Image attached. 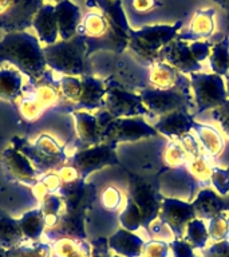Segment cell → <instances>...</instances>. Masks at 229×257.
Segmentation results:
<instances>
[{
  "label": "cell",
  "mask_w": 229,
  "mask_h": 257,
  "mask_svg": "<svg viewBox=\"0 0 229 257\" xmlns=\"http://www.w3.org/2000/svg\"><path fill=\"white\" fill-rule=\"evenodd\" d=\"M8 63L23 72L31 82L39 80L47 71L43 44L27 31L6 32L0 39V64Z\"/></svg>",
  "instance_id": "6da1fadb"
},
{
  "label": "cell",
  "mask_w": 229,
  "mask_h": 257,
  "mask_svg": "<svg viewBox=\"0 0 229 257\" xmlns=\"http://www.w3.org/2000/svg\"><path fill=\"white\" fill-rule=\"evenodd\" d=\"M59 196L63 200V213L55 232L63 236L84 238V217L95 202L96 188L84 180H79L74 184L63 185Z\"/></svg>",
  "instance_id": "7a4b0ae2"
},
{
  "label": "cell",
  "mask_w": 229,
  "mask_h": 257,
  "mask_svg": "<svg viewBox=\"0 0 229 257\" xmlns=\"http://www.w3.org/2000/svg\"><path fill=\"white\" fill-rule=\"evenodd\" d=\"M47 68L58 75L82 76L88 72L87 43L80 35L43 46Z\"/></svg>",
  "instance_id": "3957f363"
},
{
  "label": "cell",
  "mask_w": 229,
  "mask_h": 257,
  "mask_svg": "<svg viewBox=\"0 0 229 257\" xmlns=\"http://www.w3.org/2000/svg\"><path fill=\"white\" fill-rule=\"evenodd\" d=\"M184 27L182 22L173 24H148L130 32L128 50L142 64L150 66L160 59L161 50L174 40Z\"/></svg>",
  "instance_id": "277c9868"
},
{
  "label": "cell",
  "mask_w": 229,
  "mask_h": 257,
  "mask_svg": "<svg viewBox=\"0 0 229 257\" xmlns=\"http://www.w3.org/2000/svg\"><path fill=\"white\" fill-rule=\"evenodd\" d=\"M12 145H15L20 152L30 158L40 174L50 170H56L67 164L70 160L67 148L60 144L58 138L48 133H42L36 136L31 142L20 141V145L14 142Z\"/></svg>",
  "instance_id": "5b68a950"
},
{
  "label": "cell",
  "mask_w": 229,
  "mask_h": 257,
  "mask_svg": "<svg viewBox=\"0 0 229 257\" xmlns=\"http://www.w3.org/2000/svg\"><path fill=\"white\" fill-rule=\"evenodd\" d=\"M197 114L212 111L229 99L224 76L213 72H193L189 75Z\"/></svg>",
  "instance_id": "8992f818"
},
{
  "label": "cell",
  "mask_w": 229,
  "mask_h": 257,
  "mask_svg": "<svg viewBox=\"0 0 229 257\" xmlns=\"http://www.w3.org/2000/svg\"><path fill=\"white\" fill-rule=\"evenodd\" d=\"M138 94L148 110V115L153 118H158L177 110L190 112L194 106L190 92L181 91V90H157L146 86L141 88Z\"/></svg>",
  "instance_id": "52a82bcc"
},
{
  "label": "cell",
  "mask_w": 229,
  "mask_h": 257,
  "mask_svg": "<svg viewBox=\"0 0 229 257\" xmlns=\"http://www.w3.org/2000/svg\"><path fill=\"white\" fill-rule=\"evenodd\" d=\"M156 136L157 130L144 116L112 118L103 127L102 142L116 148V145L121 142H136Z\"/></svg>",
  "instance_id": "ba28073f"
},
{
  "label": "cell",
  "mask_w": 229,
  "mask_h": 257,
  "mask_svg": "<svg viewBox=\"0 0 229 257\" xmlns=\"http://www.w3.org/2000/svg\"><path fill=\"white\" fill-rule=\"evenodd\" d=\"M106 82V95L103 108L114 118L145 116L149 112L142 103L140 94L129 91L122 84L108 78Z\"/></svg>",
  "instance_id": "9c48e42d"
},
{
  "label": "cell",
  "mask_w": 229,
  "mask_h": 257,
  "mask_svg": "<svg viewBox=\"0 0 229 257\" xmlns=\"http://www.w3.org/2000/svg\"><path fill=\"white\" fill-rule=\"evenodd\" d=\"M42 6L43 0H0V30L27 31Z\"/></svg>",
  "instance_id": "30bf717a"
},
{
  "label": "cell",
  "mask_w": 229,
  "mask_h": 257,
  "mask_svg": "<svg viewBox=\"0 0 229 257\" xmlns=\"http://www.w3.org/2000/svg\"><path fill=\"white\" fill-rule=\"evenodd\" d=\"M128 196L137 204L142 214L144 226L149 228L153 221L160 217L161 201L164 196L160 193L158 184H152L144 178L137 176H130L129 181Z\"/></svg>",
  "instance_id": "8fae6325"
},
{
  "label": "cell",
  "mask_w": 229,
  "mask_h": 257,
  "mask_svg": "<svg viewBox=\"0 0 229 257\" xmlns=\"http://www.w3.org/2000/svg\"><path fill=\"white\" fill-rule=\"evenodd\" d=\"M68 162L78 169L82 180H86L91 173L98 172L106 166L118 164V158H117L114 146L102 142V144L76 150L70 157Z\"/></svg>",
  "instance_id": "7c38bea8"
},
{
  "label": "cell",
  "mask_w": 229,
  "mask_h": 257,
  "mask_svg": "<svg viewBox=\"0 0 229 257\" xmlns=\"http://www.w3.org/2000/svg\"><path fill=\"white\" fill-rule=\"evenodd\" d=\"M2 166H3L4 174L8 180L18 184L34 186L38 182L40 173L32 165L24 153H22L15 145H7L0 156Z\"/></svg>",
  "instance_id": "4fadbf2b"
},
{
  "label": "cell",
  "mask_w": 229,
  "mask_h": 257,
  "mask_svg": "<svg viewBox=\"0 0 229 257\" xmlns=\"http://www.w3.org/2000/svg\"><path fill=\"white\" fill-rule=\"evenodd\" d=\"M160 218L176 238L184 237L186 225L196 218L192 202L172 197H164L161 201Z\"/></svg>",
  "instance_id": "5bb4252c"
},
{
  "label": "cell",
  "mask_w": 229,
  "mask_h": 257,
  "mask_svg": "<svg viewBox=\"0 0 229 257\" xmlns=\"http://www.w3.org/2000/svg\"><path fill=\"white\" fill-rule=\"evenodd\" d=\"M160 193L164 197L189 201L200 189V185L193 178L185 166L170 169L160 180Z\"/></svg>",
  "instance_id": "9a60e30c"
},
{
  "label": "cell",
  "mask_w": 229,
  "mask_h": 257,
  "mask_svg": "<svg viewBox=\"0 0 229 257\" xmlns=\"http://www.w3.org/2000/svg\"><path fill=\"white\" fill-rule=\"evenodd\" d=\"M216 15V7H205L197 10L189 19L186 27L181 28L177 38L188 43L208 42L217 30Z\"/></svg>",
  "instance_id": "2e32d148"
},
{
  "label": "cell",
  "mask_w": 229,
  "mask_h": 257,
  "mask_svg": "<svg viewBox=\"0 0 229 257\" xmlns=\"http://www.w3.org/2000/svg\"><path fill=\"white\" fill-rule=\"evenodd\" d=\"M158 60H164L184 75L202 71V64L197 60L196 55L193 54L190 43L178 38L172 40L168 46H165L161 50Z\"/></svg>",
  "instance_id": "e0dca14e"
},
{
  "label": "cell",
  "mask_w": 229,
  "mask_h": 257,
  "mask_svg": "<svg viewBox=\"0 0 229 257\" xmlns=\"http://www.w3.org/2000/svg\"><path fill=\"white\" fill-rule=\"evenodd\" d=\"M149 87L157 90H181L190 92V82L186 75L177 71L164 60H156L149 66Z\"/></svg>",
  "instance_id": "ac0fdd59"
},
{
  "label": "cell",
  "mask_w": 229,
  "mask_h": 257,
  "mask_svg": "<svg viewBox=\"0 0 229 257\" xmlns=\"http://www.w3.org/2000/svg\"><path fill=\"white\" fill-rule=\"evenodd\" d=\"M31 80L23 72L8 63L0 64V100L18 102Z\"/></svg>",
  "instance_id": "d6986e66"
},
{
  "label": "cell",
  "mask_w": 229,
  "mask_h": 257,
  "mask_svg": "<svg viewBox=\"0 0 229 257\" xmlns=\"http://www.w3.org/2000/svg\"><path fill=\"white\" fill-rule=\"evenodd\" d=\"M194 123H196L194 114L184 111V110H177V111L158 116L152 124L157 130V133H161L162 136L168 137L169 140L170 138L178 140L181 136L190 133Z\"/></svg>",
  "instance_id": "ffe728a7"
},
{
  "label": "cell",
  "mask_w": 229,
  "mask_h": 257,
  "mask_svg": "<svg viewBox=\"0 0 229 257\" xmlns=\"http://www.w3.org/2000/svg\"><path fill=\"white\" fill-rule=\"evenodd\" d=\"M82 95L74 110H84V111H95L102 110L104 106V95H106V82L94 74L82 75Z\"/></svg>",
  "instance_id": "44dd1931"
},
{
  "label": "cell",
  "mask_w": 229,
  "mask_h": 257,
  "mask_svg": "<svg viewBox=\"0 0 229 257\" xmlns=\"http://www.w3.org/2000/svg\"><path fill=\"white\" fill-rule=\"evenodd\" d=\"M70 115L75 123V134L83 148L102 144V132L96 114L84 110H72Z\"/></svg>",
  "instance_id": "7402d4cb"
},
{
  "label": "cell",
  "mask_w": 229,
  "mask_h": 257,
  "mask_svg": "<svg viewBox=\"0 0 229 257\" xmlns=\"http://www.w3.org/2000/svg\"><path fill=\"white\" fill-rule=\"evenodd\" d=\"M31 28L43 46H51L59 40V28L56 20L55 4L43 3L32 20Z\"/></svg>",
  "instance_id": "603a6c76"
},
{
  "label": "cell",
  "mask_w": 229,
  "mask_h": 257,
  "mask_svg": "<svg viewBox=\"0 0 229 257\" xmlns=\"http://www.w3.org/2000/svg\"><path fill=\"white\" fill-rule=\"evenodd\" d=\"M55 12L59 28V40H70L78 35L83 18L79 6L72 3L71 0H62L60 3L55 4Z\"/></svg>",
  "instance_id": "cb8c5ba5"
},
{
  "label": "cell",
  "mask_w": 229,
  "mask_h": 257,
  "mask_svg": "<svg viewBox=\"0 0 229 257\" xmlns=\"http://www.w3.org/2000/svg\"><path fill=\"white\" fill-rule=\"evenodd\" d=\"M192 205L196 217L201 220H210L212 217L229 210V202H226L216 190L209 188L201 189L192 201Z\"/></svg>",
  "instance_id": "d4e9b609"
},
{
  "label": "cell",
  "mask_w": 229,
  "mask_h": 257,
  "mask_svg": "<svg viewBox=\"0 0 229 257\" xmlns=\"http://www.w3.org/2000/svg\"><path fill=\"white\" fill-rule=\"evenodd\" d=\"M145 241L134 232L121 228L108 238V248L121 257H141Z\"/></svg>",
  "instance_id": "484cf974"
},
{
  "label": "cell",
  "mask_w": 229,
  "mask_h": 257,
  "mask_svg": "<svg viewBox=\"0 0 229 257\" xmlns=\"http://www.w3.org/2000/svg\"><path fill=\"white\" fill-rule=\"evenodd\" d=\"M193 130L196 132L198 142H200L201 148H202V152L206 156L210 157L212 160H216L225 148L224 137H222L220 130L214 127V126L200 123V122L194 123Z\"/></svg>",
  "instance_id": "4316f807"
},
{
  "label": "cell",
  "mask_w": 229,
  "mask_h": 257,
  "mask_svg": "<svg viewBox=\"0 0 229 257\" xmlns=\"http://www.w3.org/2000/svg\"><path fill=\"white\" fill-rule=\"evenodd\" d=\"M54 257H91V245L83 238L60 236L51 244Z\"/></svg>",
  "instance_id": "83f0119b"
},
{
  "label": "cell",
  "mask_w": 229,
  "mask_h": 257,
  "mask_svg": "<svg viewBox=\"0 0 229 257\" xmlns=\"http://www.w3.org/2000/svg\"><path fill=\"white\" fill-rule=\"evenodd\" d=\"M18 221L23 238L28 241H38L46 230L43 213L39 206L24 212L22 216L18 217Z\"/></svg>",
  "instance_id": "f1b7e54d"
},
{
  "label": "cell",
  "mask_w": 229,
  "mask_h": 257,
  "mask_svg": "<svg viewBox=\"0 0 229 257\" xmlns=\"http://www.w3.org/2000/svg\"><path fill=\"white\" fill-rule=\"evenodd\" d=\"M209 68L213 74L226 76L229 74V36H222L216 43H212L208 58Z\"/></svg>",
  "instance_id": "f546056e"
},
{
  "label": "cell",
  "mask_w": 229,
  "mask_h": 257,
  "mask_svg": "<svg viewBox=\"0 0 229 257\" xmlns=\"http://www.w3.org/2000/svg\"><path fill=\"white\" fill-rule=\"evenodd\" d=\"M23 240L18 217H11L0 210V246L11 249Z\"/></svg>",
  "instance_id": "4dcf8cb0"
},
{
  "label": "cell",
  "mask_w": 229,
  "mask_h": 257,
  "mask_svg": "<svg viewBox=\"0 0 229 257\" xmlns=\"http://www.w3.org/2000/svg\"><path fill=\"white\" fill-rule=\"evenodd\" d=\"M213 162H214V160H212L210 157L206 156L202 152L200 156L189 160L186 165H185V168L189 172V174L197 181V184L200 185V188H208L209 184H210L212 170L216 166Z\"/></svg>",
  "instance_id": "1f68e13d"
},
{
  "label": "cell",
  "mask_w": 229,
  "mask_h": 257,
  "mask_svg": "<svg viewBox=\"0 0 229 257\" xmlns=\"http://www.w3.org/2000/svg\"><path fill=\"white\" fill-rule=\"evenodd\" d=\"M39 208L43 213L46 229L55 232L59 226L62 213H63V200L58 194H48L43 200L39 201Z\"/></svg>",
  "instance_id": "d6a6232c"
},
{
  "label": "cell",
  "mask_w": 229,
  "mask_h": 257,
  "mask_svg": "<svg viewBox=\"0 0 229 257\" xmlns=\"http://www.w3.org/2000/svg\"><path fill=\"white\" fill-rule=\"evenodd\" d=\"M96 6L103 12L108 22L114 24L116 27L124 30L128 34L133 31L129 23L128 15L122 7V0H96Z\"/></svg>",
  "instance_id": "836d02e7"
},
{
  "label": "cell",
  "mask_w": 229,
  "mask_h": 257,
  "mask_svg": "<svg viewBox=\"0 0 229 257\" xmlns=\"http://www.w3.org/2000/svg\"><path fill=\"white\" fill-rule=\"evenodd\" d=\"M62 186H63V184H62V181L58 176V172L56 170H50V172L40 174L38 182L32 186V193H34V196L39 202V201L43 200L44 197H47L48 194H58Z\"/></svg>",
  "instance_id": "e575fe53"
},
{
  "label": "cell",
  "mask_w": 229,
  "mask_h": 257,
  "mask_svg": "<svg viewBox=\"0 0 229 257\" xmlns=\"http://www.w3.org/2000/svg\"><path fill=\"white\" fill-rule=\"evenodd\" d=\"M193 249H204L208 242L209 233L208 228L205 225L204 220L201 218H193L185 229L184 237H182Z\"/></svg>",
  "instance_id": "d590c367"
},
{
  "label": "cell",
  "mask_w": 229,
  "mask_h": 257,
  "mask_svg": "<svg viewBox=\"0 0 229 257\" xmlns=\"http://www.w3.org/2000/svg\"><path fill=\"white\" fill-rule=\"evenodd\" d=\"M162 161L164 164L170 169L182 168L189 161L186 152L180 144V141L170 138L165 145L164 152H162Z\"/></svg>",
  "instance_id": "8d00e7d4"
},
{
  "label": "cell",
  "mask_w": 229,
  "mask_h": 257,
  "mask_svg": "<svg viewBox=\"0 0 229 257\" xmlns=\"http://www.w3.org/2000/svg\"><path fill=\"white\" fill-rule=\"evenodd\" d=\"M52 249L50 245L38 241H31L30 244L16 245L6 250V257H51Z\"/></svg>",
  "instance_id": "74e56055"
},
{
  "label": "cell",
  "mask_w": 229,
  "mask_h": 257,
  "mask_svg": "<svg viewBox=\"0 0 229 257\" xmlns=\"http://www.w3.org/2000/svg\"><path fill=\"white\" fill-rule=\"evenodd\" d=\"M60 92L64 102L71 103L75 107L82 95V78L80 76H70V75H59Z\"/></svg>",
  "instance_id": "f35d334b"
},
{
  "label": "cell",
  "mask_w": 229,
  "mask_h": 257,
  "mask_svg": "<svg viewBox=\"0 0 229 257\" xmlns=\"http://www.w3.org/2000/svg\"><path fill=\"white\" fill-rule=\"evenodd\" d=\"M120 222L122 225V228L126 229V230H130V232H136L141 226H144V220H142V214H141L140 209L129 196L126 198L125 209L120 214Z\"/></svg>",
  "instance_id": "ab89813d"
},
{
  "label": "cell",
  "mask_w": 229,
  "mask_h": 257,
  "mask_svg": "<svg viewBox=\"0 0 229 257\" xmlns=\"http://www.w3.org/2000/svg\"><path fill=\"white\" fill-rule=\"evenodd\" d=\"M18 111L24 120L36 122L40 116L43 115L46 108L39 102H36L27 91H24L22 98L18 100Z\"/></svg>",
  "instance_id": "60d3db41"
},
{
  "label": "cell",
  "mask_w": 229,
  "mask_h": 257,
  "mask_svg": "<svg viewBox=\"0 0 229 257\" xmlns=\"http://www.w3.org/2000/svg\"><path fill=\"white\" fill-rule=\"evenodd\" d=\"M99 204L100 206L107 210V212H117L122 206L124 201V194L120 188H117L116 185H107L102 189L99 193Z\"/></svg>",
  "instance_id": "b9f144b4"
},
{
  "label": "cell",
  "mask_w": 229,
  "mask_h": 257,
  "mask_svg": "<svg viewBox=\"0 0 229 257\" xmlns=\"http://www.w3.org/2000/svg\"><path fill=\"white\" fill-rule=\"evenodd\" d=\"M206 228H208L209 237H212L216 242L226 240L229 236V214L222 212L212 217L210 220H208Z\"/></svg>",
  "instance_id": "7bdbcfd3"
},
{
  "label": "cell",
  "mask_w": 229,
  "mask_h": 257,
  "mask_svg": "<svg viewBox=\"0 0 229 257\" xmlns=\"http://www.w3.org/2000/svg\"><path fill=\"white\" fill-rule=\"evenodd\" d=\"M164 3L161 0H132L130 8H132L133 15L137 18H146L153 15L154 12L162 10Z\"/></svg>",
  "instance_id": "ee69618b"
},
{
  "label": "cell",
  "mask_w": 229,
  "mask_h": 257,
  "mask_svg": "<svg viewBox=\"0 0 229 257\" xmlns=\"http://www.w3.org/2000/svg\"><path fill=\"white\" fill-rule=\"evenodd\" d=\"M210 184L220 196L229 194V169L214 166L210 176Z\"/></svg>",
  "instance_id": "f6af8a7d"
},
{
  "label": "cell",
  "mask_w": 229,
  "mask_h": 257,
  "mask_svg": "<svg viewBox=\"0 0 229 257\" xmlns=\"http://www.w3.org/2000/svg\"><path fill=\"white\" fill-rule=\"evenodd\" d=\"M170 244L161 240H152L145 242L141 257H169Z\"/></svg>",
  "instance_id": "bcb514c9"
},
{
  "label": "cell",
  "mask_w": 229,
  "mask_h": 257,
  "mask_svg": "<svg viewBox=\"0 0 229 257\" xmlns=\"http://www.w3.org/2000/svg\"><path fill=\"white\" fill-rule=\"evenodd\" d=\"M212 118L216 120L220 126L221 132L229 138V99L220 107L212 110Z\"/></svg>",
  "instance_id": "7dc6e473"
},
{
  "label": "cell",
  "mask_w": 229,
  "mask_h": 257,
  "mask_svg": "<svg viewBox=\"0 0 229 257\" xmlns=\"http://www.w3.org/2000/svg\"><path fill=\"white\" fill-rule=\"evenodd\" d=\"M178 141H180V144L182 145V148H184V150L186 152V154H188L189 160L196 158V157H198L201 153H202L200 142H198V140H196L190 133H186L184 136H181L180 138H178Z\"/></svg>",
  "instance_id": "c3c4849f"
},
{
  "label": "cell",
  "mask_w": 229,
  "mask_h": 257,
  "mask_svg": "<svg viewBox=\"0 0 229 257\" xmlns=\"http://www.w3.org/2000/svg\"><path fill=\"white\" fill-rule=\"evenodd\" d=\"M58 172V176H59L60 181L63 185H70L74 184L76 181L82 180L80 177V173L78 172V169L71 164H66L63 166H60L59 169H56Z\"/></svg>",
  "instance_id": "681fc988"
},
{
  "label": "cell",
  "mask_w": 229,
  "mask_h": 257,
  "mask_svg": "<svg viewBox=\"0 0 229 257\" xmlns=\"http://www.w3.org/2000/svg\"><path fill=\"white\" fill-rule=\"evenodd\" d=\"M170 250L173 252V257H196L194 249L184 238H176L170 242Z\"/></svg>",
  "instance_id": "f907efd6"
},
{
  "label": "cell",
  "mask_w": 229,
  "mask_h": 257,
  "mask_svg": "<svg viewBox=\"0 0 229 257\" xmlns=\"http://www.w3.org/2000/svg\"><path fill=\"white\" fill-rule=\"evenodd\" d=\"M204 257H229V241H218L205 249Z\"/></svg>",
  "instance_id": "816d5d0a"
},
{
  "label": "cell",
  "mask_w": 229,
  "mask_h": 257,
  "mask_svg": "<svg viewBox=\"0 0 229 257\" xmlns=\"http://www.w3.org/2000/svg\"><path fill=\"white\" fill-rule=\"evenodd\" d=\"M212 2L220 8H222L224 11L229 12V0H212Z\"/></svg>",
  "instance_id": "f5cc1de1"
},
{
  "label": "cell",
  "mask_w": 229,
  "mask_h": 257,
  "mask_svg": "<svg viewBox=\"0 0 229 257\" xmlns=\"http://www.w3.org/2000/svg\"><path fill=\"white\" fill-rule=\"evenodd\" d=\"M86 3H87L88 8H98V6H96V0H86Z\"/></svg>",
  "instance_id": "db71d44e"
},
{
  "label": "cell",
  "mask_w": 229,
  "mask_h": 257,
  "mask_svg": "<svg viewBox=\"0 0 229 257\" xmlns=\"http://www.w3.org/2000/svg\"><path fill=\"white\" fill-rule=\"evenodd\" d=\"M62 0H43V3H51V4H58L60 3Z\"/></svg>",
  "instance_id": "11a10c76"
},
{
  "label": "cell",
  "mask_w": 229,
  "mask_h": 257,
  "mask_svg": "<svg viewBox=\"0 0 229 257\" xmlns=\"http://www.w3.org/2000/svg\"><path fill=\"white\" fill-rule=\"evenodd\" d=\"M225 83H226V90H228V95H229V74L225 76Z\"/></svg>",
  "instance_id": "9f6ffc18"
},
{
  "label": "cell",
  "mask_w": 229,
  "mask_h": 257,
  "mask_svg": "<svg viewBox=\"0 0 229 257\" xmlns=\"http://www.w3.org/2000/svg\"><path fill=\"white\" fill-rule=\"evenodd\" d=\"M114 257H121V256H114Z\"/></svg>",
  "instance_id": "6f0895ef"
},
{
  "label": "cell",
  "mask_w": 229,
  "mask_h": 257,
  "mask_svg": "<svg viewBox=\"0 0 229 257\" xmlns=\"http://www.w3.org/2000/svg\"><path fill=\"white\" fill-rule=\"evenodd\" d=\"M228 36H229V35H228Z\"/></svg>",
  "instance_id": "680465c9"
}]
</instances>
